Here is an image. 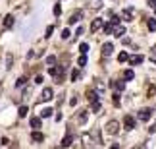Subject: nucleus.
I'll use <instances>...</instances> for the list:
<instances>
[{
	"instance_id": "f257e3e1",
	"label": "nucleus",
	"mask_w": 156,
	"mask_h": 149,
	"mask_svg": "<svg viewBox=\"0 0 156 149\" xmlns=\"http://www.w3.org/2000/svg\"><path fill=\"white\" fill-rule=\"evenodd\" d=\"M48 70H50V76H54L56 83H62V81H64V72H66L64 66H54V68H48Z\"/></svg>"
},
{
	"instance_id": "f03ea898",
	"label": "nucleus",
	"mask_w": 156,
	"mask_h": 149,
	"mask_svg": "<svg viewBox=\"0 0 156 149\" xmlns=\"http://www.w3.org/2000/svg\"><path fill=\"white\" fill-rule=\"evenodd\" d=\"M106 132H108L110 135H116L119 132V124L116 120H108V124H106Z\"/></svg>"
},
{
	"instance_id": "7ed1b4c3",
	"label": "nucleus",
	"mask_w": 156,
	"mask_h": 149,
	"mask_svg": "<svg viewBox=\"0 0 156 149\" xmlns=\"http://www.w3.org/2000/svg\"><path fill=\"white\" fill-rule=\"evenodd\" d=\"M54 97V91H52L50 87H46V89H42V95L39 97V103H44V101H50V99Z\"/></svg>"
},
{
	"instance_id": "20e7f679",
	"label": "nucleus",
	"mask_w": 156,
	"mask_h": 149,
	"mask_svg": "<svg viewBox=\"0 0 156 149\" xmlns=\"http://www.w3.org/2000/svg\"><path fill=\"white\" fill-rule=\"evenodd\" d=\"M139 120H143V122H147L148 118L152 116V108H141V111H139Z\"/></svg>"
},
{
	"instance_id": "39448f33",
	"label": "nucleus",
	"mask_w": 156,
	"mask_h": 149,
	"mask_svg": "<svg viewBox=\"0 0 156 149\" xmlns=\"http://www.w3.org/2000/svg\"><path fill=\"white\" fill-rule=\"evenodd\" d=\"M124 128H125V130H133V128H135V118L133 116H129V114H125V118H124Z\"/></svg>"
},
{
	"instance_id": "423d86ee",
	"label": "nucleus",
	"mask_w": 156,
	"mask_h": 149,
	"mask_svg": "<svg viewBox=\"0 0 156 149\" xmlns=\"http://www.w3.org/2000/svg\"><path fill=\"white\" fill-rule=\"evenodd\" d=\"M110 85L116 89V91H121V89L125 87V79H112V81H110Z\"/></svg>"
},
{
	"instance_id": "0eeeda50",
	"label": "nucleus",
	"mask_w": 156,
	"mask_h": 149,
	"mask_svg": "<svg viewBox=\"0 0 156 149\" xmlns=\"http://www.w3.org/2000/svg\"><path fill=\"white\" fill-rule=\"evenodd\" d=\"M143 60H145V56H141V54H133V56H129V64H133V66H137V64H143Z\"/></svg>"
},
{
	"instance_id": "6e6552de",
	"label": "nucleus",
	"mask_w": 156,
	"mask_h": 149,
	"mask_svg": "<svg viewBox=\"0 0 156 149\" xmlns=\"http://www.w3.org/2000/svg\"><path fill=\"white\" fill-rule=\"evenodd\" d=\"M112 51H114V45H112V43H106L104 47H102V56H104V58H106V56H110Z\"/></svg>"
},
{
	"instance_id": "1a4fd4ad",
	"label": "nucleus",
	"mask_w": 156,
	"mask_h": 149,
	"mask_svg": "<svg viewBox=\"0 0 156 149\" xmlns=\"http://www.w3.org/2000/svg\"><path fill=\"white\" fill-rule=\"evenodd\" d=\"M102 27H104V24H102L100 18H97V19L91 24V31H98V29H102Z\"/></svg>"
},
{
	"instance_id": "9d476101",
	"label": "nucleus",
	"mask_w": 156,
	"mask_h": 149,
	"mask_svg": "<svg viewBox=\"0 0 156 149\" xmlns=\"http://www.w3.org/2000/svg\"><path fill=\"white\" fill-rule=\"evenodd\" d=\"M31 140L35 141V143H39V141H42V140H44V135H42L39 130H33V134H31Z\"/></svg>"
},
{
	"instance_id": "9b49d317",
	"label": "nucleus",
	"mask_w": 156,
	"mask_h": 149,
	"mask_svg": "<svg viewBox=\"0 0 156 149\" xmlns=\"http://www.w3.org/2000/svg\"><path fill=\"white\" fill-rule=\"evenodd\" d=\"M112 33H114L116 37H124L125 29H124V25H114V29H112Z\"/></svg>"
},
{
	"instance_id": "f8f14e48",
	"label": "nucleus",
	"mask_w": 156,
	"mask_h": 149,
	"mask_svg": "<svg viewBox=\"0 0 156 149\" xmlns=\"http://www.w3.org/2000/svg\"><path fill=\"white\" fill-rule=\"evenodd\" d=\"M71 141H73V135H71V134L64 135V140H62V147H69V145H71Z\"/></svg>"
},
{
	"instance_id": "ddd939ff",
	"label": "nucleus",
	"mask_w": 156,
	"mask_h": 149,
	"mask_svg": "<svg viewBox=\"0 0 156 149\" xmlns=\"http://www.w3.org/2000/svg\"><path fill=\"white\" fill-rule=\"evenodd\" d=\"M31 128H33V130H39V128H41V118H39V116L31 118Z\"/></svg>"
},
{
	"instance_id": "4468645a",
	"label": "nucleus",
	"mask_w": 156,
	"mask_h": 149,
	"mask_svg": "<svg viewBox=\"0 0 156 149\" xmlns=\"http://www.w3.org/2000/svg\"><path fill=\"white\" fill-rule=\"evenodd\" d=\"M12 25H14V16H6V18H4V27L10 29Z\"/></svg>"
},
{
	"instance_id": "2eb2a0df",
	"label": "nucleus",
	"mask_w": 156,
	"mask_h": 149,
	"mask_svg": "<svg viewBox=\"0 0 156 149\" xmlns=\"http://www.w3.org/2000/svg\"><path fill=\"white\" fill-rule=\"evenodd\" d=\"M87 99H89V101H91V103H95V101H98V95L95 93L92 89H89V91H87Z\"/></svg>"
},
{
	"instance_id": "dca6fc26",
	"label": "nucleus",
	"mask_w": 156,
	"mask_h": 149,
	"mask_svg": "<svg viewBox=\"0 0 156 149\" xmlns=\"http://www.w3.org/2000/svg\"><path fill=\"white\" fill-rule=\"evenodd\" d=\"M147 25H148V31H156V19L154 18H148Z\"/></svg>"
},
{
	"instance_id": "f3484780",
	"label": "nucleus",
	"mask_w": 156,
	"mask_h": 149,
	"mask_svg": "<svg viewBox=\"0 0 156 149\" xmlns=\"http://www.w3.org/2000/svg\"><path fill=\"white\" fill-rule=\"evenodd\" d=\"M79 18H83V14H81V12H73V16L69 18V24H77V21H79Z\"/></svg>"
},
{
	"instance_id": "a211bd4d",
	"label": "nucleus",
	"mask_w": 156,
	"mask_h": 149,
	"mask_svg": "<svg viewBox=\"0 0 156 149\" xmlns=\"http://www.w3.org/2000/svg\"><path fill=\"white\" fill-rule=\"evenodd\" d=\"M25 81H27V76H21V78L16 81V87H23V85H25Z\"/></svg>"
},
{
	"instance_id": "6ab92c4d",
	"label": "nucleus",
	"mask_w": 156,
	"mask_h": 149,
	"mask_svg": "<svg viewBox=\"0 0 156 149\" xmlns=\"http://www.w3.org/2000/svg\"><path fill=\"white\" fill-rule=\"evenodd\" d=\"M46 64H48V68H54L56 66V56H48V58H46Z\"/></svg>"
},
{
	"instance_id": "aec40b11",
	"label": "nucleus",
	"mask_w": 156,
	"mask_h": 149,
	"mask_svg": "<svg viewBox=\"0 0 156 149\" xmlns=\"http://www.w3.org/2000/svg\"><path fill=\"white\" fill-rule=\"evenodd\" d=\"M27 111H29V108L27 107H25V105H21V107H19V118H23V116H27Z\"/></svg>"
},
{
	"instance_id": "412c9836",
	"label": "nucleus",
	"mask_w": 156,
	"mask_h": 149,
	"mask_svg": "<svg viewBox=\"0 0 156 149\" xmlns=\"http://www.w3.org/2000/svg\"><path fill=\"white\" fill-rule=\"evenodd\" d=\"M91 111H92V112H98V111H100V101L91 103Z\"/></svg>"
},
{
	"instance_id": "4be33fe9",
	"label": "nucleus",
	"mask_w": 156,
	"mask_h": 149,
	"mask_svg": "<svg viewBox=\"0 0 156 149\" xmlns=\"http://www.w3.org/2000/svg\"><path fill=\"white\" fill-rule=\"evenodd\" d=\"M52 114V108L48 107V108H42V112H41V118H48Z\"/></svg>"
},
{
	"instance_id": "5701e85b",
	"label": "nucleus",
	"mask_w": 156,
	"mask_h": 149,
	"mask_svg": "<svg viewBox=\"0 0 156 149\" xmlns=\"http://www.w3.org/2000/svg\"><path fill=\"white\" fill-rule=\"evenodd\" d=\"M77 64H79V68H83V66L87 64V56L81 54V56H79V60H77Z\"/></svg>"
},
{
	"instance_id": "b1692460",
	"label": "nucleus",
	"mask_w": 156,
	"mask_h": 149,
	"mask_svg": "<svg viewBox=\"0 0 156 149\" xmlns=\"http://www.w3.org/2000/svg\"><path fill=\"white\" fill-rule=\"evenodd\" d=\"M118 60H119V62L129 60V54H127V52H119V54H118Z\"/></svg>"
},
{
	"instance_id": "393cba45",
	"label": "nucleus",
	"mask_w": 156,
	"mask_h": 149,
	"mask_svg": "<svg viewBox=\"0 0 156 149\" xmlns=\"http://www.w3.org/2000/svg\"><path fill=\"white\" fill-rule=\"evenodd\" d=\"M124 78H125V79H127V81H129V79H133V78H135V74H133V70H125V74H124Z\"/></svg>"
},
{
	"instance_id": "a878e982",
	"label": "nucleus",
	"mask_w": 156,
	"mask_h": 149,
	"mask_svg": "<svg viewBox=\"0 0 156 149\" xmlns=\"http://www.w3.org/2000/svg\"><path fill=\"white\" fill-rule=\"evenodd\" d=\"M79 51H81V54H87V51H89V45H87V43H81V47H79Z\"/></svg>"
},
{
	"instance_id": "bb28decb",
	"label": "nucleus",
	"mask_w": 156,
	"mask_h": 149,
	"mask_svg": "<svg viewBox=\"0 0 156 149\" xmlns=\"http://www.w3.org/2000/svg\"><path fill=\"white\" fill-rule=\"evenodd\" d=\"M110 24L112 25H119V16H112V18H110Z\"/></svg>"
},
{
	"instance_id": "cd10ccee",
	"label": "nucleus",
	"mask_w": 156,
	"mask_h": 149,
	"mask_svg": "<svg viewBox=\"0 0 156 149\" xmlns=\"http://www.w3.org/2000/svg\"><path fill=\"white\" fill-rule=\"evenodd\" d=\"M112 29H114V25H112V24L104 25V33H106V35H110V33H112Z\"/></svg>"
},
{
	"instance_id": "c85d7f7f",
	"label": "nucleus",
	"mask_w": 156,
	"mask_h": 149,
	"mask_svg": "<svg viewBox=\"0 0 156 149\" xmlns=\"http://www.w3.org/2000/svg\"><path fill=\"white\" fill-rule=\"evenodd\" d=\"M79 79V70H73L71 72V81H77Z\"/></svg>"
},
{
	"instance_id": "c756f323",
	"label": "nucleus",
	"mask_w": 156,
	"mask_h": 149,
	"mask_svg": "<svg viewBox=\"0 0 156 149\" xmlns=\"http://www.w3.org/2000/svg\"><path fill=\"white\" fill-rule=\"evenodd\" d=\"M60 14H62V6L56 4V6H54V16H60Z\"/></svg>"
},
{
	"instance_id": "7c9ffc66",
	"label": "nucleus",
	"mask_w": 156,
	"mask_h": 149,
	"mask_svg": "<svg viewBox=\"0 0 156 149\" xmlns=\"http://www.w3.org/2000/svg\"><path fill=\"white\" fill-rule=\"evenodd\" d=\"M112 99H114V105H116V107H119V95L114 93V95H112Z\"/></svg>"
},
{
	"instance_id": "2f4dec72",
	"label": "nucleus",
	"mask_w": 156,
	"mask_h": 149,
	"mask_svg": "<svg viewBox=\"0 0 156 149\" xmlns=\"http://www.w3.org/2000/svg\"><path fill=\"white\" fill-rule=\"evenodd\" d=\"M131 14H133L131 10H125V12H124V16H125V18H124V19H127V21H129V19H131Z\"/></svg>"
},
{
	"instance_id": "473e14b6",
	"label": "nucleus",
	"mask_w": 156,
	"mask_h": 149,
	"mask_svg": "<svg viewBox=\"0 0 156 149\" xmlns=\"http://www.w3.org/2000/svg\"><path fill=\"white\" fill-rule=\"evenodd\" d=\"M69 35H71L69 29H64V31H62V39H69Z\"/></svg>"
},
{
	"instance_id": "72a5a7b5",
	"label": "nucleus",
	"mask_w": 156,
	"mask_h": 149,
	"mask_svg": "<svg viewBox=\"0 0 156 149\" xmlns=\"http://www.w3.org/2000/svg\"><path fill=\"white\" fill-rule=\"evenodd\" d=\"M91 6H92V8H95V6L100 8V0H91Z\"/></svg>"
},
{
	"instance_id": "f704fd0d",
	"label": "nucleus",
	"mask_w": 156,
	"mask_h": 149,
	"mask_svg": "<svg viewBox=\"0 0 156 149\" xmlns=\"http://www.w3.org/2000/svg\"><path fill=\"white\" fill-rule=\"evenodd\" d=\"M52 31H54V27L50 25V27H46V33H44V35H46V37H50V35H52Z\"/></svg>"
},
{
	"instance_id": "c9c22d12",
	"label": "nucleus",
	"mask_w": 156,
	"mask_h": 149,
	"mask_svg": "<svg viewBox=\"0 0 156 149\" xmlns=\"http://www.w3.org/2000/svg\"><path fill=\"white\" fill-rule=\"evenodd\" d=\"M6 62H8V64H6V68H10V66H12V54L6 56Z\"/></svg>"
},
{
	"instance_id": "e433bc0d",
	"label": "nucleus",
	"mask_w": 156,
	"mask_h": 149,
	"mask_svg": "<svg viewBox=\"0 0 156 149\" xmlns=\"http://www.w3.org/2000/svg\"><path fill=\"white\" fill-rule=\"evenodd\" d=\"M85 120H87V114H85V112H83L81 116H79V122H85Z\"/></svg>"
},
{
	"instance_id": "4c0bfd02",
	"label": "nucleus",
	"mask_w": 156,
	"mask_h": 149,
	"mask_svg": "<svg viewBox=\"0 0 156 149\" xmlns=\"http://www.w3.org/2000/svg\"><path fill=\"white\" fill-rule=\"evenodd\" d=\"M35 83H42V76H37V78H35Z\"/></svg>"
},
{
	"instance_id": "58836bf2",
	"label": "nucleus",
	"mask_w": 156,
	"mask_h": 149,
	"mask_svg": "<svg viewBox=\"0 0 156 149\" xmlns=\"http://www.w3.org/2000/svg\"><path fill=\"white\" fill-rule=\"evenodd\" d=\"M148 6H152V8H156V0H148Z\"/></svg>"
},
{
	"instance_id": "ea45409f",
	"label": "nucleus",
	"mask_w": 156,
	"mask_h": 149,
	"mask_svg": "<svg viewBox=\"0 0 156 149\" xmlns=\"http://www.w3.org/2000/svg\"><path fill=\"white\" fill-rule=\"evenodd\" d=\"M133 149H147V147H145V145H135Z\"/></svg>"
},
{
	"instance_id": "a19ab883",
	"label": "nucleus",
	"mask_w": 156,
	"mask_h": 149,
	"mask_svg": "<svg viewBox=\"0 0 156 149\" xmlns=\"http://www.w3.org/2000/svg\"><path fill=\"white\" fill-rule=\"evenodd\" d=\"M110 149H119V147H118V145H112V147H110Z\"/></svg>"
},
{
	"instance_id": "79ce46f5",
	"label": "nucleus",
	"mask_w": 156,
	"mask_h": 149,
	"mask_svg": "<svg viewBox=\"0 0 156 149\" xmlns=\"http://www.w3.org/2000/svg\"><path fill=\"white\" fill-rule=\"evenodd\" d=\"M56 149H66V147H62V145H60V147H56Z\"/></svg>"
},
{
	"instance_id": "37998d69",
	"label": "nucleus",
	"mask_w": 156,
	"mask_h": 149,
	"mask_svg": "<svg viewBox=\"0 0 156 149\" xmlns=\"http://www.w3.org/2000/svg\"><path fill=\"white\" fill-rule=\"evenodd\" d=\"M154 126H156V124H154Z\"/></svg>"
}]
</instances>
